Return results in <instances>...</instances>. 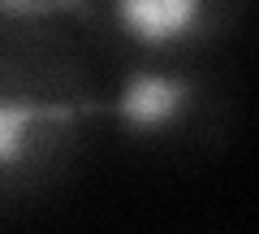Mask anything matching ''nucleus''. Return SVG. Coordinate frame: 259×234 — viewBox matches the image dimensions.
Masks as SVG:
<instances>
[{
  "label": "nucleus",
  "mask_w": 259,
  "mask_h": 234,
  "mask_svg": "<svg viewBox=\"0 0 259 234\" xmlns=\"http://www.w3.org/2000/svg\"><path fill=\"white\" fill-rule=\"evenodd\" d=\"M78 0H0V22H74Z\"/></svg>",
  "instance_id": "obj_4"
},
{
  "label": "nucleus",
  "mask_w": 259,
  "mask_h": 234,
  "mask_svg": "<svg viewBox=\"0 0 259 234\" xmlns=\"http://www.w3.org/2000/svg\"><path fill=\"white\" fill-rule=\"evenodd\" d=\"M250 9L255 0H78L74 30L95 56L186 61L229 52Z\"/></svg>",
  "instance_id": "obj_3"
},
{
  "label": "nucleus",
  "mask_w": 259,
  "mask_h": 234,
  "mask_svg": "<svg viewBox=\"0 0 259 234\" xmlns=\"http://www.w3.org/2000/svg\"><path fill=\"white\" fill-rule=\"evenodd\" d=\"M95 152V52L74 22H0V213L65 191Z\"/></svg>",
  "instance_id": "obj_1"
},
{
  "label": "nucleus",
  "mask_w": 259,
  "mask_h": 234,
  "mask_svg": "<svg viewBox=\"0 0 259 234\" xmlns=\"http://www.w3.org/2000/svg\"><path fill=\"white\" fill-rule=\"evenodd\" d=\"M238 70L229 52L143 61L95 56V148L139 165H199L229 148Z\"/></svg>",
  "instance_id": "obj_2"
}]
</instances>
